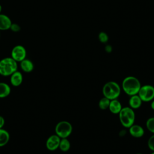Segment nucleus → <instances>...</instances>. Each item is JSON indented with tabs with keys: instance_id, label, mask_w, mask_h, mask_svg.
<instances>
[{
	"instance_id": "nucleus-5",
	"label": "nucleus",
	"mask_w": 154,
	"mask_h": 154,
	"mask_svg": "<svg viewBox=\"0 0 154 154\" xmlns=\"http://www.w3.org/2000/svg\"><path fill=\"white\" fill-rule=\"evenodd\" d=\"M72 129L73 128L71 123L65 120L59 122L55 128V134L60 138H67L72 134Z\"/></svg>"
},
{
	"instance_id": "nucleus-9",
	"label": "nucleus",
	"mask_w": 154,
	"mask_h": 154,
	"mask_svg": "<svg viewBox=\"0 0 154 154\" xmlns=\"http://www.w3.org/2000/svg\"><path fill=\"white\" fill-rule=\"evenodd\" d=\"M129 132L134 138H141L144 134V130L140 125L134 124L129 128Z\"/></svg>"
},
{
	"instance_id": "nucleus-25",
	"label": "nucleus",
	"mask_w": 154,
	"mask_h": 154,
	"mask_svg": "<svg viewBox=\"0 0 154 154\" xmlns=\"http://www.w3.org/2000/svg\"><path fill=\"white\" fill-rule=\"evenodd\" d=\"M150 107L153 110H154V99L152 100V102L150 103Z\"/></svg>"
},
{
	"instance_id": "nucleus-11",
	"label": "nucleus",
	"mask_w": 154,
	"mask_h": 154,
	"mask_svg": "<svg viewBox=\"0 0 154 154\" xmlns=\"http://www.w3.org/2000/svg\"><path fill=\"white\" fill-rule=\"evenodd\" d=\"M12 24L11 20L5 14H0V31H5L10 28Z\"/></svg>"
},
{
	"instance_id": "nucleus-8",
	"label": "nucleus",
	"mask_w": 154,
	"mask_h": 154,
	"mask_svg": "<svg viewBox=\"0 0 154 154\" xmlns=\"http://www.w3.org/2000/svg\"><path fill=\"white\" fill-rule=\"evenodd\" d=\"M60 140L61 138L56 134L49 136L46 141V148L51 151L57 150L59 147Z\"/></svg>"
},
{
	"instance_id": "nucleus-3",
	"label": "nucleus",
	"mask_w": 154,
	"mask_h": 154,
	"mask_svg": "<svg viewBox=\"0 0 154 154\" xmlns=\"http://www.w3.org/2000/svg\"><path fill=\"white\" fill-rule=\"evenodd\" d=\"M119 120L123 126L129 128L134 124L135 114L132 108L129 106L123 107L119 113Z\"/></svg>"
},
{
	"instance_id": "nucleus-13",
	"label": "nucleus",
	"mask_w": 154,
	"mask_h": 154,
	"mask_svg": "<svg viewBox=\"0 0 154 154\" xmlns=\"http://www.w3.org/2000/svg\"><path fill=\"white\" fill-rule=\"evenodd\" d=\"M142 102L143 101L138 94H135L130 96V98L129 99V107H131L133 109L139 108L141 106Z\"/></svg>"
},
{
	"instance_id": "nucleus-15",
	"label": "nucleus",
	"mask_w": 154,
	"mask_h": 154,
	"mask_svg": "<svg viewBox=\"0 0 154 154\" xmlns=\"http://www.w3.org/2000/svg\"><path fill=\"white\" fill-rule=\"evenodd\" d=\"M11 88L10 85L3 82H0V98H4L10 95Z\"/></svg>"
},
{
	"instance_id": "nucleus-19",
	"label": "nucleus",
	"mask_w": 154,
	"mask_h": 154,
	"mask_svg": "<svg viewBox=\"0 0 154 154\" xmlns=\"http://www.w3.org/2000/svg\"><path fill=\"white\" fill-rule=\"evenodd\" d=\"M146 126L149 131L154 134V117H150L147 120Z\"/></svg>"
},
{
	"instance_id": "nucleus-26",
	"label": "nucleus",
	"mask_w": 154,
	"mask_h": 154,
	"mask_svg": "<svg viewBox=\"0 0 154 154\" xmlns=\"http://www.w3.org/2000/svg\"><path fill=\"white\" fill-rule=\"evenodd\" d=\"M1 11H2V6L0 5V14H1Z\"/></svg>"
},
{
	"instance_id": "nucleus-2",
	"label": "nucleus",
	"mask_w": 154,
	"mask_h": 154,
	"mask_svg": "<svg viewBox=\"0 0 154 154\" xmlns=\"http://www.w3.org/2000/svg\"><path fill=\"white\" fill-rule=\"evenodd\" d=\"M17 70V62L11 57H5L0 60V75L10 76Z\"/></svg>"
},
{
	"instance_id": "nucleus-14",
	"label": "nucleus",
	"mask_w": 154,
	"mask_h": 154,
	"mask_svg": "<svg viewBox=\"0 0 154 154\" xmlns=\"http://www.w3.org/2000/svg\"><path fill=\"white\" fill-rule=\"evenodd\" d=\"M20 66L21 69L26 73L31 72L34 67L33 63L30 60L26 58L20 62Z\"/></svg>"
},
{
	"instance_id": "nucleus-22",
	"label": "nucleus",
	"mask_w": 154,
	"mask_h": 154,
	"mask_svg": "<svg viewBox=\"0 0 154 154\" xmlns=\"http://www.w3.org/2000/svg\"><path fill=\"white\" fill-rule=\"evenodd\" d=\"M10 29H11L14 32H17L20 29V28L17 23H12Z\"/></svg>"
},
{
	"instance_id": "nucleus-17",
	"label": "nucleus",
	"mask_w": 154,
	"mask_h": 154,
	"mask_svg": "<svg viewBox=\"0 0 154 154\" xmlns=\"http://www.w3.org/2000/svg\"><path fill=\"white\" fill-rule=\"evenodd\" d=\"M62 152H67L70 148V143L67 138H61L59 147H58Z\"/></svg>"
},
{
	"instance_id": "nucleus-10",
	"label": "nucleus",
	"mask_w": 154,
	"mask_h": 154,
	"mask_svg": "<svg viewBox=\"0 0 154 154\" xmlns=\"http://www.w3.org/2000/svg\"><path fill=\"white\" fill-rule=\"evenodd\" d=\"M10 83L14 87H19L23 82V75L19 71H16L10 76Z\"/></svg>"
},
{
	"instance_id": "nucleus-4",
	"label": "nucleus",
	"mask_w": 154,
	"mask_h": 154,
	"mask_svg": "<svg viewBox=\"0 0 154 154\" xmlns=\"http://www.w3.org/2000/svg\"><path fill=\"white\" fill-rule=\"evenodd\" d=\"M120 93V87L119 84L115 81H109L105 83L102 88L103 96L109 100L117 99Z\"/></svg>"
},
{
	"instance_id": "nucleus-7",
	"label": "nucleus",
	"mask_w": 154,
	"mask_h": 154,
	"mask_svg": "<svg viewBox=\"0 0 154 154\" xmlns=\"http://www.w3.org/2000/svg\"><path fill=\"white\" fill-rule=\"evenodd\" d=\"M26 51L22 45H16L11 50V57L16 62H20L26 58Z\"/></svg>"
},
{
	"instance_id": "nucleus-18",
	"label": "nucleus",
	"mask_w": 154,
	"mask_h": 154,
	"mask_svg": "<svg viewBox=\"0 0 154 154\" xmlns=\"http://www.w3.org/2000/svg\"><path fill=\"white\" fill-rule=\"evenodd\" d=\"M110 100H109L108 98L103 96L99 101L98 105H99V108L102 110H105V109H108L109 107V105Z\"/></svg>"
},
{
	"instance_id": "nucleus-12",
	"label": "nucleus",
	"mask_w": 154,
	"mask_h": 154,
	"mask_svg": "<svg viewBox=\"0 0 154 154\" xmlns=\"http://www.w3.org/2000/svg\"><path fill=\"white\" fill-rule=\"evenodd\" d=\"M122 108L121 103L117 99H112L110 100L108 109L110 112L114 114H119Z\"/></svg>"
},
{
	"instance_id": "nucleus-27",
	"label": "nucleus",
	"mask_w": 154,
	"mask_h": 154,
	"mask_svg": "<svg viewBox=\"0 0 154 154\" xmlns=\"http://www.w3.org/2000/svg\"><path fill=\"white\" fill-rule=\"evenodd\" d=\"M150 154H154V152H152Z\"/></svg>"
},
{
	"instance_id": "nucleus-16",
	"label": "nucleus",
	"mask_w": 154,
	"mask_h": 154,
	"mask_svg": "<svg viewBox=\"0 0 154 154\" xmlns=\"http://www.w3.org/2000/svg\"><path fill=\"white\" fill-rule=\"evenodd\" d=\"M10 140V134L7 131L0 129V147L5 146Z\"/></svg>"
},
{
	"instance_id": "nucleus-23",
	"label": "nucleus",
	"mask_w": 154,
	"mask_h": 154,
	"mask_svg": "<svg viewBox=\"0 0 154 154\" xmlns=\"http://www.w3.org/2000/svg\"><path fill=\"white\" fill-rule=\"evenodd\" d=\"M5 125V119L4 118L0 116V129L2 128Z\"/></svg>"
},
{
	"instance_id": "nucleus-24",
	"label": "nucleus",
	"mask_w": 154,
	"mask_h": 154,
	"mask_svg": "<svg viewBox=\"0 0 154 154\" xmlns=\"http://www.w3.org/2000/svg\"><path fill=\"white\" fill-rule=\"evenodd\" d=\"M105 51H106L108 53H109V52H111L112 51V47H111V45H107L105 46Z\"/></svg>"
},
{
	"instance_id": "nucleus-6",
	"label": "nucleus",
	"mask_w": 154,
	"mask_h": 154,
	"mask_svg": "<svg viewBox=\"0 0 154 154\" xmlns=\"http://www.w3.org/2000/svg\"><path fill=\"white\" fill-rule=\"evenodd\" d=\"M143 102H150L154 99V87L149 85L141 86L137 94Z\"/></svg>"
},
{
	"instance_id": "nucleus-28",
	"label": "nucleus",
	"mask_w": 154,
	"mask_h": 154,
	"mask_svg": "<svg viewBox=\"0 0 154 154\" xmlns=\"http://www.w3.org/2000/svg\"><path fill=\"white\" fill-rule=\"evenodd\" d=\"M136 154H143V153H136Z\"/></svg>"
},
{
	"instance_id": "nucleus-20",
	"label": "nucleus",
	"mask_w": 154,
	"mask_h": 154,
	"mask_svg": "<svg viewBox=\"0 0 154 154\" xmlns=\"http://www.w3.org/2000/svg\"><path fill=\"white\" fill-rule=\"evenodd\" d=\"M98 38H99V41L103 43H106L108 40V35L105 32H100L99 34Z\"/></svg>"
},
{
	"instance_id": "nucleus-21",
	"label": "nucleus",
	"mask_w": 154,
	"mask_h": 154,
	"mask_svg": "<svg viewBox=\"0 0 154 154\" xmlns=\"http://www.w3.org/2000/svg\"><path fill=\"white\" fill-rule=\"evenodd\" d=\"M147 145L149 148L153 152H154V134L150 137L147 141Z\"/></svg>"
},
{
	"instance_id": "nucleus-1",
	"label": "nucleus",
	"mask_w": 154,
	"mask_h": 154,
	"mask_svg": "<svg viewBox=\"0 0 154 154\" xmlns=\"http://www.w3.org/2000/svg\"><path fill=\"white\" fill-rule=\"evenodd\" d=\"M141 86L139 79L132 76H128L125 78L122 84L123 90L129 96L137 94Z\"/></svg>"
}]
</instances>
